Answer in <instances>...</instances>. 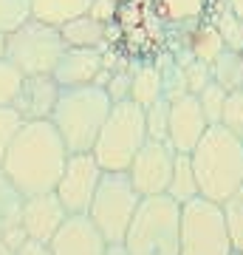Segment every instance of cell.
Here are the masks:
<instances>
[{
  "label": "cell",
  "instance_id": "obj_1",
  "mask_svg": "<svg viewBox=\"0 0 243 255\" xmlns=\"http://www.w3.org/2000/svg\"><path fill=\"white\" fill-rule=\"evenodd\" d=\"M68 156L71 153L54 122L40 119V122H26L20 128L0 167L26 196H37V193L57 190Z\"/></svg>",
  "mask_w": 243,
  "mask_h": 255
},
{
  "label": "cell",
  "instance_id": "obj_2",
  "mask_svg": "<svg viewBox=\"0 0 243 255\" xmlns=\"http://www.w3.org/2000/svg\"><path fill=\"white\" fill-rule=\"evenodd\" d=\"M189 159L204 199L224 204L243 187V139L224 125H209Z\"/></svg>",
  "mask_w": 243,
  "mask_h": 255
},
{
  "label": "cell",
  "instance_id": "obj_3",
  "mask_svg": "<svg viewBox=\"0 0 243 255\" xmlns=\"http://www.w3.org/2000/svg\"><path fill=\"white\" fill-rule=\"evenodd\" d=\"M113 100L102 85H77L63 88L51 122L60 130L68 153H90L105 119L110 117Z\"/></svg>",
  "mask_w": 243,
  "mask_h": 255
},
{
  "label": "cell",
  "instance_id": "obj_4",
  "mask_svg": "<svg viewBox=\"0 0 243 255\" xmlns=\"http://www.w3.org/2000/svg\"><path fill=\"white\" fill-rule=\"evenodd\" d=\"M125 247L130 255H181V204L167 193L142 199Z\"/></svg>",
  "mask_w": 243,
  "mask_h": 255
},
{
  "label": "cell",
  "instance_id": "obj_5",
  "mask_svg": "<svg viewBox=\"0 0 243 255\" xmlns=\"http://www.w3.org/2000/svg\"><path fill=\"white\" fill-rule=\"evenodd\" d=\"M144 142H147L144 108L133 100L113 102L110 117L105 119L99 139L93 145V156L102 164V170H127Z\"/></svg>",
  "mask_w": 243,
  "mask_h": 255
},
{
  "label": "cell",
  "instance_id": "obj_6",
  "mask_svg": "<svg viewBox=\"0 0 243 255\" xmlns=\"http://www.w3.org/2000/svg\"><path fill=\"white\" fill-rule=\"evenodd\" d=\"M139 204H142V193L136 190L130 173L127 170H105L99 187L93 193L88 216L99 227L102 236L108 238V244H119V241H125Z\"/></svg>",
  "mask_w": 243,
  "mask_h": 255
},
{
  "label": "cell",
  "instance_id": "obj_7",
  "mask_svg": "<svg viewBox=\"0 0 243 255\" xmlns=\"http://www.w3.org/2000/svg\"><path fill=\"white\" fill-rule=\"evenodd\" d=\"M224 204L198 199L181 204V255H232Z\"/></svg>",
  "mask_w": 243,
  "mask_h": 255
},
{
  "label": "cell",
  "instance_id": "obj_8",
  "mask_svg": "<svg viewBox=\"0 0 243 255\" xmlns=\"http://www.w3.org/2000/svg\"><path fill=\"white\" fill-rule=\"evenodd\" d=\"M63 31L51 23L28 17L20 28L6 34V57L17 65L20 71L31 74H54L60 57L65 54Z\"/></svg>",
  "mask_w": 243,
  "mask_h": 255
},
{
  "label": "cell",
  "instance_id": "obj_9",
  "mask_svg": "<svg viewBox=\"0 0 243 255\" xmlns=\"http://www.w3.org/2000/svg\"><path fill=\"white\" fill-rule=\"evenodd\" d=\"M102 164L96 162L93 150L90 153H71L68 156V164H65L63 176L57 182V196L65 204V210L71 216H80V213H88L90 201H93V193L102 182Z\"/></svg>",
  "mask_w": 243,
  "mask_h": 255
},
{
  "label": "cell",
  "instance_id": "obj_10",
  "mask_svg": "<svg viewBox=\"0 0 243 255\" xmlns=\"http://www.w3.org/2000/svg\"><path fill=\"white\" fill-rule=\"evenodd\" d=\"M175 156H178V150L162 139H147L142 145V150L136 153V159L127 167V173L133 179L136 190L142 193V199L167 193L172 167H175Z\"/></svg>",
  "mask_w": 243,
  "mask_h": 255
},
{
  "label": "cell",
  "instance_id": "obj_11",
  "mask_svg": "<svg viewBox=\"0 0 243 255\" xmlns=\"http://www.w3.org/2000/svg\"><path fill=\"white\" fill-rule=\"evenodd\" d=\"M207 114L201 108V100L195 94H184L178 100L170 102V142L178 153H192L195 145L201 142V136L207 133Z\"/></svg>",
  "mask_w": 243,
  "mask_h": 255
},
{
  "label": "cell",
  "instance_id": "obj_12",
  "mask_svg": "<svg viewBox=\"0 0 243 255\" xmlns=\"http://www.w3.org/2000/svg\"><path fill=\"white\" fill-rule=\"evenodd\" d=\"M71 213L65 210L60 201L57 190L51 193H37V196H26V207H23V230L31 241L40 244H51V238L57 236V230L65 224Z\"/></svg>",
  "mask_w": 243,
  "mask_h": 255
},
{
  "label": "cell",
  "instance_id": "obj_13",
  "mask_svg": "<svg viewBox=\"0 0 243 255\" xmlns=\"http://www.w3.org/2000/svg\"><path fill=\"white\" fill-rule=\"evenodd\" d=\"M48 247H51V255H105L108 238L99 233L88 213H80L65 219V224L57 230Z\"/></svg>",
  "mask_w": 243,
  "mask_h": 255
},
{
  "label": "cell",
  "instance_id": "obj_14",
  "mask_svg": "<svg viewBox=\"0 0 243 255\" xmlns=\"http://www.w3.org/2000/svg\"><path fill=\"white\" fill-rule=\"evenodd\" d=\"M102 74H105L102 48L68 46L54 68V80L63 88H77V85H99Z\"/></svg>",
  "mask_w": 243,
  "mask_h": 255
},
{
  "label": "cell",
  "instance_id": "obj_15",
  "mask_svg": "<svg viewBox=\"0 0 243 255\" xmlns=\"http://www.w3.org/2000/svg\"><path fill=\"white\" fill-rule=\"evenodd\" d=\"M60 91H63V85L54 80V74H31V77L23 80V88H20L17 100H14V108L26 122L51 119L57 100H60Z\"/></svg>",
  "mask_w": 243,
  "mask_h": 255
},
{
  "label": "cell",
  "instance_id": "obj_16",
  "mask_svg": "<svg viewBox=\"0 0 243 255\" xmlns=\"http://www.w3.org/2000/svg\"><path fill=\"white\" fill-rule=\"evenodd\" d=\"M23 207H26V193L0 167V233L11 250H20L28 241L23 230Z\"/></svg>",
  "mask_w": 243,
  "mask_h": 255
},
{
  "label": "cell",
  "instance_id": "obj_17",
  "mask_svg": "<svg viewBox=\"0 0 243 255\" xmlns=\"http://www.w3.org/2000/svg\"><path fill=\"white\" fill-rule=\"evenodd\" d=\"M209 3L212 0H156V17L164 26L184 28V34H189L209 14Z\"/></svg>",
  "mask_w": 243,
  "mask_h": 255
},
{
  "label": "cell",
  "instance_id": "obj_18",
  "mask_svg": "<svg viewBox=\"0 0 243 255\" xmlns=\"http://www.w3.org/2000/svg\"><path fill=\"white\" fill-rule=\"evenodd\" d=\"M108 28L90 14H80V17L68 20L65 26H60L65 46H82V48H102L108 46Z\"/></svg>",
  "mask_w": 243,
  "mask_h": 255
},
{
  "label": "cell",
  "instance_id": "obj_19",
  "mask_svg": "<svg viewBox=\"0 0 243 255\" xmlns=\"http://www.w3.org/2000/svg\"><path fill=\"white\" fill-rule=\"evenodd\" d=\"M93 0H31V17L51 23V26H65L68 20L88 14Z\"/></svg>",
  "mask_w": 243,
  "mask_h": 255
},
{
  "label": "cell",
  "instance_id": "obj_20",
  "mask_svg": "<svg viewBox=\"0 0 243 255\" xmlns=\"http://www.w3.org/2000/svg\"><path fill=\"white\" fill-rule=\"evenodd\" d=\"M133 74V85H130V100L136 105H153L156 100H162V68L156 63H136L130 68Z\"/></svg>",
  "mask_w": 243,
  "mask_h": 255
},
{
  "label": "cell",
  "instance_id": "obj_21",
  "mask_svg": "<svg viewBox=\"0 0 243 255\" xmlns=\"http://www.w3.org/2000/svg\"><path fill=\"white\" fill-rule=\"evenodd\" d=\"M167 196L175 199L178 204H187V201H192V199H198L201 196L198 176H195V167H192L189 153L175 156V167H172L170 184H167Z\"/></svg>",
  "mask_w": 243,
  "mask_h": 255
},
{
  "label": "cell",
  "instance_id": "obj_22",
  "mask_svg": "<svg viewBox=\"0 0 243 255\" xmlns=\"http://www.w3.org/2000/svg\"><path fill=\"white\" fill-rule=\"evenodd\" d=\"M187 46H189V51H192V57L195 60H204V63H215L218 60V54L226 48V43H224V37H221V31L215 28V23H198V26L192 28L187 34Z\"/></svg>",
  "mask_w": 243,
  "mask_h": 255
},
{
  "label": "cell",
  "instance_id": "obj_23",
  "mask_svg": "<svg viewBox=\"0 0 243 255\" xmlns=\"http://www.w3.org/2000/svg\"><path fill=\"white\" fill-rule=\"evenodd\" d=\"M156 65L162 68V97L164 100H178L184 94H189V85H187V74H184V65L175 60L172 51H162Z\"/></svg>",
  "mask_w": 243,
  "mask_h": 255
},
{
  "label": "cell",
  "instance_id": "obj_24",
  "mask_svg": "<svg viewBox=\"0 0 243 255\" xmlns=\"http://www.w3.org/2000/svg\"><path fill=\"white\" fill-rule=\"evenodd\" d=\"M212 80L226 91H243V54L224 48L212 63Z\"/></svg>",
  "mask_w": 243,
  "mask_h": 255
},
{
  "label": "cell",
  "instance_id": "obj_25",
  "mask_svg": "<svg viewBox=\"0 0 243 255\" xmlns=\"http://www.w3.org/2000/svg\"><path fill=\"white\" fill-rule=\"evenodd\" d=\"M212 23H215V28L221 31L226 48H232V51H243V17H241V14H235V11L226 6V0H224V6L215 11Z\"/></svg>",
  "mask_w": 243,
  "mask_h": 255
},
{
  "label": "cell",
  "instance_id": "obj_26",
  "mask_svg": "<svg viewBox=\"0 0 243 255\" xmlns=\"http://www.w3.org/2000/svg\"><path fill=\"white\" fill-rule=\"evenodd\" d=\"M144 122H147V139H162L167 142L170 133V100H156L153 105L144 108Z\"/></svg>",
  "mask_w": 243,
  "mask_h": 255
},
{
  "label": "cell",
  "instance_id": "obj_27",
  "mask_svg": "<svg viewBox=\"0 0 243 255\" xmlns=\"http://www.w3.org/2000/svg\"><path fill=\"white\" fill-rule=\"evenodd\" d=\"M224 216H226V227H229L235 253H243V187L224 201Z\"/></svg>",
  "mask_w": 243,
  "mask_h": 255
},
{
  "label": "cell",
  "instance_id": "obj_28",
  "mask_svg": "<svg viewBox=\"0 0 243 255\" xmlns=\"http://www.w3.org/2000/svg\"><path fill=\"white\" fill-rule=\"evenodd\" d=\"M26 74L11 63L9 57H0V105H14Z\"/></svg>",
  "mask_w": 243,
  "mask_h": 255
},
{
  "label": "cell",
  "instance_id": "obj_29",
  "mask_svg": "<svg viewBox=\"0 0 243 255\" xmlns=\"http://www.w3.org/2000/svg\"><path fill=\"white\" fill-rule=\"evenodd\" d=\"M31 17V0H0V34H11Z\"/></svg>",
  "mask_w": 243,
  "mask_h": 255
},
{
  "label": "cell",
  "instance_id": "obj_30",
  "mask_svg": "<svg viewBox=\"0 0 243 255\" xmlns=\"http://www.w3.org/2000/svg\"><path fill=\"white\" fill-rule=\"evenodd\" d=\"M195 97L201 100V108H204V114H207L209 125H221V117H224V105H226L229 91H226V88H221V85L212 80L207 88H204L201 94H195Z\"/></svg>",
  "mask_w": 243,
  "mask_h": 255
},
{
  "label": "cell",
  "instance_id": "obj_31",
  "mask_svg": "<svg viewBox=\"0 0 243 255\" xmlns=\"http://www.w3.org/2000/svg\"><path fill=\"white\" fill-rule=\"evenodd\" d=\"M23 125H26V119L17 114L14 105H0V164H3V156H6L9 145L14 142Z\"/></svg>",
  "mask_w": 243,
  "mask_h": 255
},
{
  "label": "cell",
  "instance_id": "obj_32",
  "mask_svg": "<svg viewBox=\"0 0 243 255\" xmlns=\"http://www.w3.org/2000/svg\"><path fill=\"white\" fill-rule=\"evenodd\" d=\"M221 125L226 130H232L235 136L243 139V91H229L224 105V117H221Z\"/></svg>",
  "mask_w": 243,
  "mask_h": 255
},
{
  "label": "cell",
  "instance_id": "obj_33",
  "mask_svg": "<svg viewBox=\"0 0 243 255\" xmlns=\"http://www.w3.org/2000/svg\"><path fill=\"white\" fill-rule=\"evenodd\" d=\"M184 74H187V85H189V94H201L212 82V65L204 63V60H189L184 65Z\"/></svg>",
  "mask_w": 243,
  "mask_h": 255
},
{
  "label": "cell",
  "instance_id": "obj_34",
  "mask_svg": "<svg viewBox=\"0 0 243 255\" xmlns=\"http://www.w3.org/2000/svg\"><path fill=\"white\" fill-rule=\"evenodd\" d=\"M130 85H133V74H130V68H125V71H110L108 82L102 88L108 91L113 102H125L130 100Z\"/></svg>",
  "mask_w": 243,
  "mask_h": 255
},
{
  "label": "cell",
  "instance_id": "obj_35",
  "mask_svg": "<svg viewBox=\"0 0 243 255\" xmlns=\"http://www.w3.org/2000/svg\"><path fill=\"white\" fill-rule=\"evenodd\" d=\"M88 14L96 17L99 23H105V26H110V23H116V17H119V3L116 0H93Z\"/></svg>",
  "mask_w": 243,
  "mask_h": 255
},
{
  "label": "cell",
  "instance_id": "obj_36",
  "mask_svg": "<svg viewBox=\"0 0 243 255\" xmlns=\"http://www.w3.org/2000/svg\"><path fill=\"white\" fill-rule=\"evenodd\" d=\"M17 255H51V247H48V244H40V241H31V238H28L26 244L17 250Z\"/></svg>",
  "mask_w": 243,
  "mask_h": 255
},
{
  "label": "cell",
  "instance_id": "obj_37",
  "mask_svg": "<svg viewBox=\"0 0 243 255\" xmlns=\"http://www.w3.org/2000/svg\"><path fill=\"white\" fill-rule=\"evenodd\" d=\"M105 255H130V253H127L125 241H119V244H108V247H105Z\"/></svg>",
  "mask_w": 243,
  "mask_h": 255
},
{
  "label": "cell",
  "instance_id": "obj_38",
  "mask_svg": "<svg viewBox=\"0 0 243 255\" xmlns=\"http://www.w3.org/2000/svg\"><path fill=\"white\" fill-rule=\"evenodd\" d=\"M0 255H17V250H11V247L6 244V238H3V233H0Z\"/></svg>",
  "mask_w": 243,
  "mask_h": 255
},
{
  "label": "cell",
  "instance_id": "obj_39",
  "mask_svg": "<svg viewBox=\"0 0 243 255\" xmlns=\"http://www.w3.org/2000/svg\"><path fill=\"white\" fill-rule=\"evenodd\" d=\"M226 6H229L235 14H241V17H243V0H226Z\"/></svg>",
  "mask_w": 243,
  "mask_h": 255
},
{
  "label": "cell",
  "instance_id": "obj_40",
  "mask_svg": "<svg viewBox=\"0 0 243 255\" xmlns=\"http://www.w3.org/2000/svg\"><path fill=\"white\" fill-rule=\"evenodd\" d=\"M0 57H6V34H0Z\"/></svg>",
  "mask_w": 243,
  "mask_h": 255
},
{
  "label": "cell",
  "instance_id": "obj_41",
  "mask_svg": "<svg viewBox=\"0 0 243 255\" xmlns=\"http://www.w3.org/2000/svg\"><path fill=\"white\" fill-rule=\"evenodd\" d=\"M232 255H243V253H232Z\"/></svg>",
  "mask_w": 243,
  "mask_h": 255
},
{
  "label": "cell",
  "instance_id": "obj_42",
  "mask_svg": "<svg viewBox=\"0 0 243 255\" xmlns=\"http://www.w3.org/2000/svg\"><path fill=\"white\" fill-rule=\"evenodd\" d=\"M116 3H125V0H116Z\"/></svg>",
  "mask_w": 243,
  "mask_h": 255
},
{
  "label": "cell",
  "instance_id": "obj_43",
  "mask_svg": "<svg viewBox=\"0 0 243 255\" xmlns=\"http://www.w3.org/2000/svg\"><path fill=\"white\" fill-rule=\"evenodd\" d=\"M241 54H243V51H241Z\"/></svg>",
  "mask_w": 243,
  "mask_h": 255
}]
</instances>
